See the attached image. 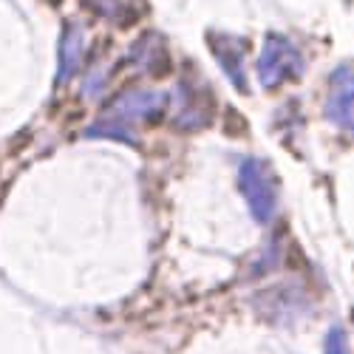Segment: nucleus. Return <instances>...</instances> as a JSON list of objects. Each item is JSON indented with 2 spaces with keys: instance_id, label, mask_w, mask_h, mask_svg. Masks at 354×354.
<instances>
[{
  "instance_id": "nucleus-7",
  "label": "nucleus",
  "mask_w": 354,
  "mask_h": 354,
  "mask_svg": "<svg viewBox=\"0 0 354 354\" xmlns=\"http://www.w3.org/2000/svg\"><path fill=\"white\" fill-rule=\"evenodd\" d=\"M97 15L116 20V23H133L145 12V0H85Z\"/></svg>"
},
{
  "instance_id": "nucleus-6",
  "label": "nucleus",
  "mask_w": 354,
  "mask_h": 354,
  "mask_svg": "<svg viewBox=\"0 0 354 354\" xmlns=\"http://www.w3.org/2000/svg\"><path fill=\"white\" fill-rule=\"evenodd\" d=\"M213 97L207 88H193L182 85L179 88V108H176V122L182 128H204L213 116Z\"/></svg>"
},
{
  "instance_id": "nucleus-4",
  "label": "nucleus",
  "mask_w": 354,
  "mask_h": 354,
  "mask_svg": "<svg viewBox=\"0 0 354 354\" xmlns=\"http://www.w3.org/2000/svg\"><path fill=\"white\" fill-rule=\"evenodd\" d=\"M326 116L337 128L354 133V71L337 68L332 74L329 97H326Z\"/></svg>"
},
{
  "instance_id": "nucleus-3",
  "label": "nucleus",
  "mask_w": 354,
  "mask_h": 354,
  "mask_svg": "<svg viewBox=\"0 0 354 354\" xmlns=\"http://www.w3.org/2000/svg\"><path fill=\"white\" fill-rule=\"evenodd\" d=\"M304 71V57L289 40L270 35L258 57V80L263 88H278Z\"/></svg>"
},
{
  "instance_id": "nucleus-2",
  "label": "nucleus",
  "mask_w": 354,
  "mask_h": 354,
  "mask_svg": "<svg viewBox=\"0 0 354 354\" xmlns=\"http://www.w3.org/2000/svg\"><path fill=\"white\" fill-rule=\"evenodd\" d=\"M239 190L250 204V213L258 224H267L278 207V182L267 162L244 159L239 167Z\"/></svg>"
},
{
  "instance_id": "nucleus-1",
  "label": "nucleus",
  "mask_w": 354,
  "mask_h": 354,
  "mask_svg": "<svg viewBox=\"0 0 354 354\" xmlns=\"http://www.w3.org/2000/svg\"><path fill=\"white\" fill-rule=\"evenodd\" d=\"M165 102H167V97L156 94V91H128L102 113V120L91 128V133L94 136L131 139V133L139 125L156 120Z\"/></svg>"
},
{
  "instance_id": "nucleus-5",
  "label": "nucleus",
  "mask_w": 354,
  "mask_h": 354,
  "mask_svg": "<svg viewBox=\"0 0 354 354\" xmlns=\"http://www.w3.org/2000/svg\"><path fill=\"white\" fill-rule=\"evenodd\" d=\"M210 51L218 60L221 71L227 74V80L239 88V91H247V66H244L247 46H244V40L230 37V35H210Z\"/></svg>"
},
{
  "instance_id": "nucleus-8",
  "label": "nucleus",
  "mask_w": 354,
  "mask_h": 354,
  "mask_svg": "<svg viewBox=\"0 0 354 354\" xmlns=\"http://www.w3.org/2000/svg\"><path fill=\"white\" fill-rule=\"evenodd\" d=\"M326 354H348V340L340 326H335L326 337Z\"/></svg>"
}]
</instances>
